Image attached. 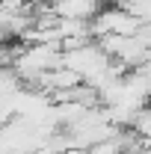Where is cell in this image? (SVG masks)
Listing matches in <instances>:
<instances>
[{
    "instance_id": "6da1fadb",
    "label": "cell",
    "mask_w": 151,
    "mask_h": 154,
    "mask_svg": "<svg viewBox=\"0 0 151 154\" xmlns=\"http://www.w3.org/2000/svg\"><path fill=\"white\" fill-rule=\"evenodd\" d=\"M104 0H57L54 9H57L59 18H77V21H92L104 6Z\"/></svg>"
}]
</instances>
